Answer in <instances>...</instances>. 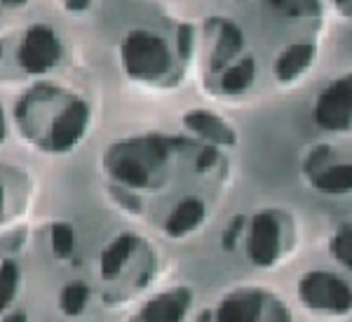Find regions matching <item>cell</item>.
Masks as SVG:
<instances>
[{
  "mask_svg": "<svg viewBox=\"0 0 352 322\" xmlns=\"http://www.w3.org/2000/svg\"><path fill=\"white\" fill-rule=\"evenodd\" d=\"M172 144L162 137L116 141L104 155V172L127 191L155 189L167 177Z\"/></svg>",
  "mask_w": 352,
  "mask_h": 322,
  "instance_id": "obj_1",
  "label": "cell"
},
{
  "mask_svg": "<svg viewBox=\"0 0 352 322\" xmlns=\"http://www.w3.org/2000/svg\"><path fill=\"white\" fill-rule=\"evenodd\" d=\"M296 228L287 212L261 210L247 226V259L258 268H272L289 257Z\"/></svg>",
  "mask_w": 352,
  "mask_h": 322,
  "instance_id": "obj_2",
  "label": "cell"
},
{
  "mask_svg": "<svg viewBox=\"0 0 352 322\" xmlns=\"http://www.w3.org/2000/svg\"><path fill=\"white\" fill-rule=\"evenodd\" d=\"M122 69L136 83H160L172 71V50L151 31H132L120 45Z\"/></svg>",
  "mask_w": 352,
  "mask_h": 322,
  "instance_id": "obj_3",
  "label": "cell"
},
{
  "mask_svg": "<svg viewBox=\"0 0 352 322\" xmlns=\"http://www.w3.org/2000/svg\"><path fill=\"white\" fill-rule=\"evenodd\" d=\"M298 299L315 313H348L352 294L348 280L329 270H310L298 280Z\"/></svg>",
  "mask_w": 352,
  "mask_h": 322,
  "instance_id": "obj_4",
  "label": "cell"
},
{
  "mask_svg": "<svg viewBox=\"0 0 352 322\" xmlns=\"http://www.w3.org/2000/svg\"><path fill=\"white\" fill-rule=\"evenodd\" d=\"M303 174L317 193L322 195H350L352 167L350 160L333 155L331 146H315L303 160Z\"/></svg>",
  "mask_w": 352,
  "mask_h": 322,
  "instance_id": "obj_5",
  "label": "cell"
},
{
  "mask_svg": "<svg viewBox=\"0 0 352 322\" xmlns=\"http://www.w3.org/2000/svg\"><path fill=\"white\" fill-rule=\"evenodd\" d=\"M221 322L289 320V310L265 290H235L221 299L217 308Z\"/></svg>",
  "mask_w": 352,
  "mask_h": 322,
  "instance_id": "obj_6",
  "label": "cell"
},
{
  "mask_svg": "<svg viewBox=\"0 0 352 322\" xmlns=\"http://www.w3.org/2000/svg\"><path fill=\"white\" fill-rule=\"evenodd\" d=\"M61 56V43L50 26H31L21 43V69L31 76H43L52 71Z\"/></svg>",
  "mask_w": 352,
  "mask_h": 322,
  "instance_id": "obj_7",
  "label": "cell"
},
{
  "mask_svg": "<svg viewBox=\"0 0 352 322\" xmlns=\"http://www.w3.org/2000/svg\"><path fill=\"white\" fill-rule=\"evenodd\" d=\"M315 120L317 125L327 132H348L352 120V106H350V78H340L331 83L324 92L320 94L315 106Z\"/></svg>",
  "mask_w": 352,
  "mask_h": 322,
  "instance_id": "obj_8",
  "label": "cell"
},
{
  "mask_svg": "<svg viewBox=\"0 0 352 322\" xmlns=\"http://www.w3.org/2000/svg\"><path fill=\"white\" fill-rule=\"evenodd\" d=\"M192 303V292L188 287H176V290H167L162 294L153 297L148 303H144L141 310L136 313V320L146 322H174L186 318Z\"/></svg>",
  "mask_w": 352,
  "mask_h": 322,
  "instance_id": "obj_9",
  "label": "cell"
},
{
  "mask_svg": "<svg viewBox=\"0 0 352 322\" xmlns=\"http://www.w3.org/2000/svg\"><path fill=\"white\" fill-rule=\"evenodd\" d=\"M186 127L195 134L197 139L207 141L212 146H235L237 134L228 122L212 111H188L184 116Z\"/></svg>",
  "mask_w": 352,
  "mask_h": 322,
  "instance_id": "obj_10",
  "label": "cell"
},
{
  "mask_svg": "<svg viewBox=\"0 0 352 322\" xmlns=\"http://www.w3.org/2000/svg\"><path fill=\"white\" fill-rule=\"evenodd\" d=\"M204 217H207V202L202 197L188 195L176 202V207L169 212L167 222H164V233L169 238H184L200 228Z\"/></svg>",
  "mask_w": 352,
  "mask_h": 322,
  "instance_id": "obj_11",
  "label": "cell"
},
{
  "mask_svg": "<svg viewBox=\"0 0 352 322\" xmlns=\"http://www.w3.org/2000/svg\"><path fill=\"white\" fill-rule=\"evenodd\" d=\"M141 240L132 233H122L101 252L99 259V273L106 282L118 280V275H122L124 266L134 259V252L139 250Z\"/></svg>",
  "mask_w": 352,
  "mask_h": 322,
  "instance_id": "obj_12",
  "label": "cell"
},
{
  "mask_svg": "<svg viewBox=\"0 0 352 322\" xmlns=\"http://www.w3.org/2000/svg\"><path fill=\"white\" fill-rule=\"evenodd\" d=\"M312 59H315V47H312V45H305V43L292 45V47H287L285 52L280 54V59L275 61V78L285 85L298 80V78L310 69Z\"/></svg>",
  "mask_w": 352,
  "mask_h": 322,
  "instance_id": "obj_13",
  "label": "cell"
},
{
  "mask_svg": "<svg viewBox=\"0 0 352 322\" xmlns=\"http://www.w3.org/2000/svg\"><path fill=\"white\" fill-rule=\"evenodd\" d=\"M244 38H242V31L237 28L235 24H228L226 21L223 28H221V36H219V43L212 52V69L214 71H221L230 64V59L240 52Z\"/></svg>",
  "mask_w": 352,
  "mask_h": 322,
  "instance_id": "obj_14",
  "label": "cell"
},
{
  "mask_svg": "<svg viewBox=\"0 0 352 322\" xmlns=\"http://www.w3.org/2000/svg\"><path fill=\"white\" fill-rule=\"evenodd\" d=\"M21 287V270L12 259L0 261V313H5L19 294Z\"/></svg>",
  "mask_w": 352,
  "mask_h": 322,
  "instance_id": "obj_15",
  "label": "cell"
},
{
  "mask_svg": "<svg viewBox=\"0 0 352 322\" xmlns=\"http://www.w3.org/2000/svg\"><path fill=\"white\" fill-rule=\"evenodd\" d=\"M254 76H256V66H254L252 56H247V59H242L240 64L230 66V69L223 73V80H221V85H223V92L242 94L244 89L252 87Z\"/></svg>",
  "mask_w": 352,
  "mask_h": 322,
  "instance_id": "obj_16",
  "label": "cell"
},
{
  "mask_svg": "<svg viewBox=\"0 0 352 322\" xmlns=\"http://www.w3.org/2000/svg\"><path fill=\"white\" fill-rule=\"evenodd\" d=\"M87 301H89V287L80 280L68 282L64 290H61L59 306L66 315H80L87 308Z\"/></svg>",
  "mask_w": 352,
  "mask_h": 322,
  "instance_id": "obj_17",
  "label": "cell"
},
{
  "mask_svg": "<svg viewBox=\"0 0 352 322\" xmlns=\"http://www.w3.org/2000/svg\"><path fill=\"white\" fill-rule=\"evenodd\" d=\"M50 245H52V252L59 259L71 257V254L76 252V230H73V226L66 222L52 224V230H50Z\"/></svg>",
  "mask_w": 352,
  "mask_h": 322,
  "instance_id": "obj_18",
  "label": "cell"
},
{
  "mask_svg": "<svg viewBox=\"0 0 352 322\" xmlns=\"http://www.w3.org/2000/svg\"><path fill=\"white\" fill-rule=\"evenodd\" d=\"M331 254L340 266H345L348 270L352 268V230L348 222L338 226L336 235L331 238Z\"/></svg>",
  "mask_w": 352,
  "mask_h": 322,
  "instance_id": "obj_19",
  "label": "cell"
},
{
  "mask_svg": "<svg viewBox=\"0 0 352 322\" xmlns=\"http://www.w3.org/2000/svg\"><path fill=\"white\" fill-rule=\"evenodd\" d=\"M265 3L289 17H305L320 12V0H265Z\"/></svg>",
  "mask_w": 352,
  "mask_h": 322,
  "instance_id": "obj_20",
  "label": "cell"
},
{
  "mask_svg": "<svg viewBox=\"0 0 352 322\" xmlns=\"http://www.w3.org/2000/svg\"><path fill=\"white\" fill-rule=\"evenodd\" d=\"M190 47H192V28L181 26L179 28V52H181L184 59L190 54Z\"/></svg>",
  "mask_w": 352,
  "mask_h": 322,
  "instance_id": "obj_21",
  "label": "cell"
},
{
  "mask_svg": "<svg viewBox=\"0 0 352 322\" xmlns=\"http://www.w3.org/2000/svg\"><path fill=\"white\" fill-rule=\"evenodd\" d=\"M242 226H244V217L240 214V217H235V219H232V224L228 226V230H226V240H223V247H226V250H228V247H230V250H232V247H235L237 230H240Z\"/></svg>",
  "mask_w": 352,
  "mask_h": 322,
  "instance_id": "obj_22",
  "label": "cell"
},
{
  "mask_svg": "<svg viewBox=\"0 0 352 322\" xmlns=\"http://www.w3.org/2000/svg\"><path fill=\"white\" fill-rule=\"evenodd\" d=\"M68 10H73V12H78V10H85L89 5V0H66Z\"/></svg>",
  "mask_w": 352,
  "mask_h": 322,
  "instance_id": "obj_23",
  "label": "cell"
},
{
  "mask_svg": "<svg viewBox=\"0 0 352 322\" xmlns=\"http://www.w3.org/2000/svg\"><path fill=\"white\" fill-rule=\"evenodd\" d=\"M5 137H8V122H5V111H3V106H0V144L5 141Z\"/></svg>",
  "mask_w": 352,
  "mask_h": 322,
  "instance_id": "obj_24",
  "label": "cell"
},
{
  "mask_svg": "<svg viewBox=\"0 0 352 322\" xmlns=\"http://www.w3.org/2000/svg\"><path fill=\"white\" fill-rule=\"evenodd\" d=\"M333 3H336V8L340 12H345V14L350 12V0H333Z\"/></svg>",
  "mask_w": 352,
  "mask_h": 322,
  "instance_id": "obj_25",
  "label": "cell"
},
{
  "mask_svg": "<svg viewBox=\"0 0 352 322\" xmlns=\"http://www.w3.org/2000/svg\"><path fill=\"white\" fill-rule=\"evenodd\" d=\"M3 5H8V8H19V5H26L28 0H0Z\"/></svg>",
  "mask_w": 352,
  "mask_h": 322,
  "instance_id": "obj_26",
  "label": "cell"
},
{
  "mask_svg": "<svg viewBox=\"0 0 352 322\" xmlns=\"http://www.w3.org/2000/svg\"><path fill=\"white\" fill-rule=\"evenodd\" d=\"M5 217V191H3V184H0V222Z\"/></svg>",
  "mask_w": 352,
  "mask_h": 322,
  "instance_id": "obj_27",
  "label": "cell"
}]
</instances>
